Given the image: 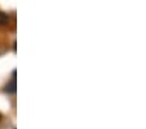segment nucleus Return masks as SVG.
I'll list each match as a JSON object with an SVG mask.
<instances>
[{"mask_svg":"<svg viewBox=\"0 0 146 129\" xmlns=\"http://www.w3.org/2000/svg\"><path fill=\"white\" fill-rule=\"evenodd\" d=\"M15 74H16V72H13V78H12V81L7 85V87H5V90L8 93H15L16 91V77H15Z\"/></svg>","mask_w":146,"mask_h":129,"instance_id":"f257e3e1","label":"nucleus"},{"mask_svg":"<svg viewBox=\"0 0 146 129\" xmlns=\"http://www.w3.org/2000/svg\"><path fill=\"white\" fill-rule=\"evenodd\" d=\"M8 22H9V16L4 12H0V25L4 26V25H7Z\"/></svg>","mask_w":146,"mask_h":129,"instance_id":"f03ea898","label":"nucleus"},{"mask_svg":"<svg viewBox=\"0 0 146 129\" xmlns=\"http://www.w3.org/2000/svg\"><path fill=\"white\" fill-rule=\"evenodd\" d=\"M0 120H1V114H0Z\"/></svg>","mask_w":146,"mask_h":129,"instance_id":"7ed1b4c3","label":"nucleus"}]
</instances>
